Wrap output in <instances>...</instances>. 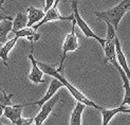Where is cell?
<instances>
[{"mask_svg": "<svg viewBox=\"0 0 130 125\" xmlns=\"http://www.w3.org/2000/svg\"><path fill=\"white\" fill-rule=\"evenodd\" d=\"M38 63V66L40 67V69L43 71V73H47L51 76H53L54 78H56V80L59 81L64 87H67L68 90L70 91V93L73 95V98L75 99V100L77 102H80L83 104H85L86 106H90V107H93L95 109H99V110H102L103 107L99 106V105H96L93 101H91L90 99H88L85 94H84L83 92H80V91L75 88L74 86L71 83L68 82V80H66V78L63 77V75L60 73V72H58L53 66H51V65H47V64H44L42 62H37Z\"/></svg>", "mask_w": 130, "mask_h": 125, "instance_id": "6da1fadb", "label": "cell"}, {"mask_svg": "<svg viewBox=\"0 0 130 125\" xmlns=\"http://www.w3.org/2000/svg\"><path fill=\"white\" fill-rule=\"evenodd\" d=\"M130 9V0H122V1L113 6V8L103 11V12H94L97 18L102 19L105 22H109L110 24L113 25L115 31L119 29V24L122 20V18L124 17L126 12Z\"/></svg>", "mask_w": 130, "mask_h": 125, "instance_id": "7a4b0ae2", "label": "cell"}, {"mask_svg": "<svg viewBox=\"0 0 130 125\" xmlns=\"http://www.w3.org/2000/svg\"><path fill=\"white\" fill-rule=\"evenodd\" d=\"M72 11H73V16H74V20L76 21V24L78 25V28L82 30V32L85 34L86 37H89V38H94L95 40H97L101 45L102 47H104L105 45V41L106 39H104L102 37H99L95 33L92 31L88 23L84 20L83 17L80 16L79 12H78V3H77V0H72Z\"/></svg>", "mask_w": 130, "mask_h": 125, "instance_id": "3957f363", "label": "cell"}, {"mask_svg": "<svg viewBox=\"0 0 130 125\" xmlns=\"http://www.w3.org/2000/svg\"><path fill=\"white\" fill-rule=\"evenodd\" d=\"M75 25H76V21L73 19V20H72V29H71V32L66 36V38H64V40H63V44H62V55H61L60 62H59V67L56 69L58 72H60L62 70L63 63H64L66 57H67L68 52L75 51V50L78 49L77 35L75 34Z\"/></svg>", "mask_w": 130, "mask_h": 125, "instance_id": "277c9868", "label": "cell"}, {"mask_svg": "<svg viewBox=\"0 0 130 125\" xmlns=\"http://www.w3.org/2000/svg\"><path fill=\"white\" fill-rule=\"evenodd\" d=\"M59 1L60 0H54V3H53V5H52V8L45 12V15L42 18V20H40L37 24L33 25L32 28H33L34 30H37L39 27H41L42 24L48 23L50 21H54V20H73L74 19L73 14L71 16H68V17L61 16L59 14V12H58V10H57V5H58V3H59Z\"/></svg>", "mask_w": 130, "mask_h": 125, "instance_id": "5b68a950", "label": "cell"}, {"mask_svg": "<svg viewBox=\"0 0 130 125\" xmlns=\"http://www.w3.org/2000/svg\"><path fill=\"white\" fill-rule=\"evenodd\" d=\"M59 101V95H54L48 102H45L36 117H34V125H42V123L47 120V118L50 116V114L53 111L55 105Z\"/></svg>", "mask_w": 130, "mask_h": 125, "instance_id": "8992f818", "label": "cell"}, {"mask_svg": "<svg viewBox=\"0 0 130 125\" xmlns=\"http://www.w3.org/2000/svg\"><path fill=\"white\" fill-rule=\"evenodd\" d=\"M63 86V85L58 81V80H56V78H53V80L51 81V83H50V86H49V88H48V90H47V92L44 93V95L40 99V100H38L37 102H31V103H24V107L25 106H30V105H38V106H42V105L45 103V102H48L50 99H52L54 95H55V93L57 92V90L59 89V88H61Z\"/></svg>", "mask_w": 130, "mask_h": 125, "instance_id": "52a82bcc", "label": "cell"}, {"mask_svg": "<svg viewBox=\"0 0 130 125\" xmlns=\"http://www.w3.org/2000/svg\"><path fill=\"white\" fill-rule=\"evenodd\" d=\"M29 58L32 64V70L31 73L29 75V78L32 83L34 84H41V83H45V80H42V75H43V71L40 69V67L38 66L37 61L33 56V49H32L31 53L29 54Z\"/></svg>", "mask_w": 130, "mask_h": 125, "instance_id": "ba28073f", "label": "cell"}, {"mask_svg": "<svg viewBox=\"0 0 130 125\" xmlns=\"http://www.w3.org/2000/svg\"><path fill=\"white\" fill-rule=\"evenodd\" d=\"M24 107V104H17V105H10L4 108L3 115L13 123L16 124V122L22 117V109Z\"/></svg>", "mask_w": 130, "mask_h": 125, "instance_id": "9c48e42d", "label": "cell"}, {"mask_svg": "<svg viewBox=\"0 0 130 125\" xmlns=\"http://www.w3.org/2000/svg\"><path fill=\"white\" fill-rule=\"evenodd\" d=\"M115 51H116V58H118V63L121 66V68L124 70V72L126 73L127 77L129 78V81H130V68L128 67L127 60L125 57L124 52H123V50H122L121 43H120V39H119L118 36L115 37Z\"/></svg>", "mask_w": 130, "mask_h": 125, "instance_id": "30bf717a", "label": "cell"}, {"mask_svg": "<svg viewBox=\"0 0 130 125\" xmlns=\"http://www.w3.org/2000/svg\"><path fill=\"white\" fill-rule=\"evenodd\" d=\"M27 12H28V18H29V22H28V27L29 28L33 27L35 23L37 24L40 20H42V18L45 15L44 11L39 10V9H36V8H34L33 5L29 6Z\"/></svg>", "mask_w": 130, "mask_h": 125, "instance_id": "8fae6325", "label": "cell"}, {"mask_svg": "<svg viewBox=\"0 0 130 125\" xmlns=\"http://www.w3.org/2000/svg\"><path fill=\"white\" fill-rule=\"evenodd\" d=\"M116 70L119 71V73H120L122 80H123V86H124V90H125L124 100H123L121 106H129L130 107V81L127 77L124 70L121 68V66H119V67L116 68Z\"/></svg>", "mask_w": 130, "mask_h": 125, "instance_id": "7c38bea8", "label": "cell"}, {"mask_svg": "<svg viewBox=\"0 0 130 125\" xmlns=\"http://www.w3.org/2000/svg\"><path fill=\"white\" fill-rule=\"evenodd\" d=\"M15 34V36H17L18 38H20V37H24V38H27L28 40H30L31 43H34V41H37V40H39L40 39V34L39 33H37L36 30H34L33 28H23L21 30H18V31H15V32H13Z\"/></svg>", "mask_w": 130, "mask_h": 125, "instance_id": "4fadbf2b", "label": "cell"}, {"mask_svg": "<svg viewBox=\"0 0 130 125\" xmlns=\"http://www.w3.org/2000/svg\"><path fill=\"white\" fill-rule=\"evenodd\" d=\"M17 40H18V37H17V36H14L13 38L9 39V40L2 46V48L0 49V58H1V60L3 61V63H4L5 66H8L9 53L11 52V50L14 48V46L16 45Z\"/></svg>", "mask_w": 130, "mask_h": 125, "instance_id": "5bb4252c", "label": "cell"}, {"mask_svg": "<svg viewBox=\"0 0 130 125\" xmlns=\"http://www.w3.org/2000/svg\"><path fill=\"white\" fill-rule=\"evenodd\" d=\"M86 105L80 102L76 103V106L74 107L72 114H71L70 118V125H82V117L83 113L85 110Z\"/></svg>", "mask_w": 130, "mask_h": 125, "instance_id": "9a60e30c", "label": "cell"}, {"mask_svg": "<svg viewBox=\"0 0 130 125\" xmlns=\"http://www.w3.org/2000/svg\"><path fill=\"white\" fill-rule=\"evenodd\" d=\"M13 19H3L0 21V44H5L9 40L8 35L13 29Z\"/></svg>", "mask_w": 130, "mask_h": 125, "instance_id": "2e32d148", "label": "cell"}, {"mask_svg": "<svg viewBox=\"0 0 130 125\" xmlns=\"http://www.w3.org/2000/svg\"><path fill=\"white\" fill-rule=\"evenodd\" d=\"M125 109H126V106H120V107H116V108H113V109H105V108H103L101 110L102 117H103L102 125H108V123L111 121V119L116 114L124 113Z\"/></svg>", "mask_w": 130, "mask_h": 125, "instance_id": "e0dca14e", "label": "cell"}, {"mask_svg": "<svg viewBox=\"0 0 130 125\" xmlns=\"http://www.w3.org/2000/svg\"><path fill=\"white\" fill-rule=\"evenodd\" d=\"M28 22H29V18H28V14L25 13H18L16 15L15 19L13 20V29H12V33L21 30L23 28L28 27Z\"/></svg>", "mask_w": 130, "mask_h": 125, "instance_id": "ac0fdd59", "label": "cell"}, {"mask_svg": "<svg viewBox=\"0 0 130 125\" xmlns=\"http://www.w3.org/2000/svg\"><path fill=\"white\" fill-rule=\"evenodd\" d=\"M14 96V94L11 93V94H8L5 92V90L2 89L0 87V105H1L2 107H6V106H10L12 105L11 101H12V98Z\"/></svg>", "mask_w": 130, "mask_h": 125, "instance_id": "d6986e66", "label": "cell"}, {"mask_svg": "<svg viewBox=\"0 0 130 125\" xmlns=\"http://www.w3.org/2000/svg\"><path fill=\"white\" fill-rule=\"evenodd\" d=\"M34 123V118H28V119H25V118H20L15 125H32Z\"/></svg>", "mask_w": 130, "mask_h": 125, "instance_id": "ffe728a7", "label": "cell"}, {"mask_svg": "<svg viewBox=\"0 0 130 125\" xmlns=\"http://www.w3.org/2000/svg\"><path fill=\"white\" fill-rule=\"evenodd\" d=\"M54 3V0H45V5H44V12H47L48 10H50L52 8V5Z\"/></svg>", "mask_w": 130, "mask_h": 125, "instance_id": "44dd1931", "label": "cell"}, {"mask_svg": "<svg viewBox=\"0 0 130 125\" xmlns=\"http://www.w3.org/2000/svg\"><path fill=\"white\" fill-rule=\"evenodd\" d=\"M3 19H12V17H10V16H4V15H2V14H0V21L3 20Z\"/></svg>", "mask_w": 130, "mask_h": 125, "instance_id": "7402d4cb", "label": "cell"}, {"mask_svg": "<svg viewBox=\"0 0 130 125\" xmlns=\"http://www.w3.org/2000/svg\"><path fill=\"white\" fill-rule=\"evenodd\" d=\"M3 111H4V107H2L1 105H0V117L3 115Z\"/></svg>", "mask_w": 130, "mask_h": 125, "instance_id": "603a6c76", "label": "cell"}, {"mask_svg": "<svg viewBox=\"0 0 130 125\" xmlns=\"http://www.w3.org/2000/svg\"><path fill=\"white\" fill-rule=\"evenodd\" d=\"M3 2L4 0H0V10H3Z\"/></svg>", "mask_w": 130, "mask_h": 125, "instance_id": "cb8c5ba5", "label": "cell"}, {"mask_svg": "<svg viewBox=\"0 0 130 125\" xmlns=\"http://www.w3.org/2000/svg\"><path fill=\"white\" fill-rule=\"evenodd\" d=\"M124 113L130 114V107H127V106H126V109H125V111H124Z\"/></svg>", "mask_w": 130, "mask_h": 125, "instance_id": "d4e9b609", "label": "cell"}, {"mask_svg": "<svg viewBox=\"0 0 130 125\" xmlns=\"http://www.w3.org/2000/svg\"><path fill=\"white\" fill-rule=\"evenodd\" d=\"M0 125H5V124H3V123H2L1 121H0Z\"/></svg>", "mask_w": 130, "mask_h": 125, "instance_id": "484cf974", "label": "cell"}, {"mask_svg": "<svg viewBox=\"0 0 130 125\" xmlns=\"http://www.w3.org/2000/svg\"><path fill=\"white\" fill-rule=\"evenodd\" d=\"M0 14H1V12H0Z\"/></svg>", "mask_w": 130, "mask_h": 125, "instance_id": "4316f807", "label": "cell"}]
</instances>
